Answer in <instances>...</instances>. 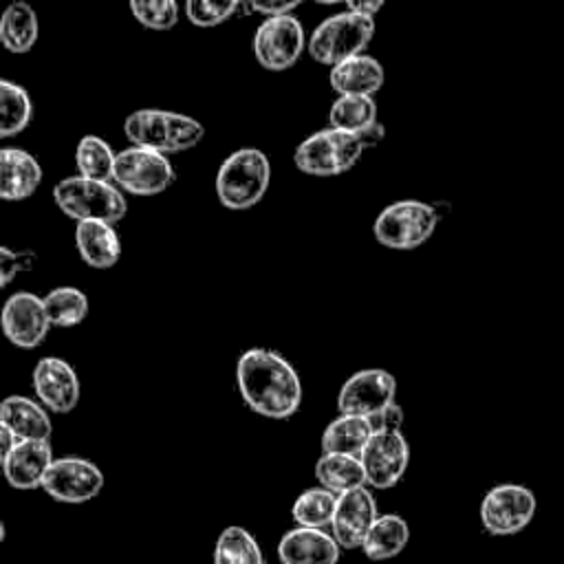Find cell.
<instances>
[{"label": "cell", "instance_id": "7402d4cb", "mask_svg": "<svg viewBox=\"0 0 564 564\" xmlns=\"http://www.w3.org/2000/svg\"><path fill=\"white\" fill-rule=\"evenodd\" d=\"M79 258L93 269H110L121 258V240L115 225L104 220H84L75 227Z\"/></svg>", "mask_w": 564, "mask_h": 564}, {"label": "cell", "instance_id": "603a6c76", "mask_svg": "<svg viewBox=\"0 0 564 564\" xmlns=\"http://www.w3.org/2000/svg\"><path fill=\"white\" fill-rule=\"evenodd\" d=\"M372 434L375 432L366 416L339 414L322 434V454H346L359 458Z\"/></svg>", "mask_w": 564, "mask_h": 564}, {"label": "cell", "instance_id": "7a4b0ae2", "mask_svg": "<svg viewBox=\"0 0 564 564\" xmlns=\"http://www.w3.org/2000/svg\"><path fill=\"white\" fill-rule=\"evenodd\" d=\"M123 134L137 148L154 150L167 156L198 145L205 137V128L198 119L183 112L141 108L126 117Z\"/></svg>", "mask_w": 564, "mask_h": 564}, {"label": "cell", "instance_id": "e575fe53", "mask_svg": "<svg viewBox=\"0 0 564 564\" xmlns=\"http://www.w3.org/2000/svg\"><path fill=\"white\" fill-rule=\"evenodd\" d=\"M35 264L33 251H13L9 247H0V284L7 286L11 280Z\"/></svg>", "mask_w": 564, "mask_h": 564}, {"label": "cell", "instance_id": "836d02e7", "mask_svg": "<svg viewBox=\"0 0 564 564\" xmlns=\"http://www.w3.org/2000/svg\"><path fill=\"white\" fill-rule=\"evenodd\" d=\"M238 11H242V2L227 0V2H209V0H189L185 4V15L192 24L209 29L231 20Z\"/></svg>", "mask_w": 564, "mask_h": 564}, {"label": "cell", "instance_id": "83f0119b", "mask_svg": "<svg viewBox=\"0 0 564 564\" xmlns=\"http://www.w3.org/2000/svg\"><path fill=\"white\" fill-rule=\"evenodd\" d=\"M115 161H117V152L101 137L86 134L79 139L75 150V165L79 176L112 183Z\"/></svg>", "mask_w": 564, "mask_h": 564}, {"label": "cell", "instance_id": "1f68e13d", "mask_svg": "<svg viewBox=\"0 0 564 564\" xmlns=\"http://www.w3.org/2000/svg\"><path fill=\"white\" fill-rule=\"evenodd\" d=\"M214 564H264V557L247 529L227 527L216 540Z\"/></svg>", "mask_w": 564, "mask_h": 564}, {"label": "cell", "instance_id": "f35d334b", "mask_svg": "<svg viewBox=\"0 0 564 564\" xmlns=\"http://www.w3.org/2000/svg\"><path fill=\"white\" fill-rule=\"evenodd\" d=\"M20 445V438L4 425H0V456H9Z\"/></svg>", "mask_w": 564, "mask_h": 564}, {"label": "cell", "instance_id": "d6a6232c", "mask_svg": "<svg viewBox=\"0 0 564 564\" xmlns=\"http://www.w3.org/2000/svg\"><path fill=\"white\" fill-rule=\"evenodd\" d=\"M130 11L139 24L152 31H167L178 22V4L174 0H132Z\"/></svg>", "mask_w": 564, "mask_h": 564}, {"label": "cell", "instance_id": "f1b7e54d", "mask_svg": "<svg viewBox=\"0 0 564 564\" xmlns=\"http://www.w3.org/2000/svg\"><path fill=\"white\" fill-rule=\"evenodd\" d=\"M337 498L339 496H335L333 491H328L324 487H311L295 498V502L291 507V516L297 522V527L326 529L333 524Z\"/></svg>", "mask_w": 564, "mask_h": 564}, {"label": "cell", "instance_id": "ba28073f", "mask_svg": "<svg viewBox=\"0 0 564 564\" xmlns=\"http://www.w3.org/2000/svg\"><path fill=\"white\" fill-rule=\"evenodd\" d=\"M176 178L170 159L161 152L130 145L117 152L112 183L132 196L163 194Z\"/></svg>", "mask_w": 564, "mask_h": 564}, {"label": "cell", "instance_id": "44dd1931", "mask_svg": "<svg viewBox=\"0 0 564 564\" xmlns=\"http://www.w3.org/2000/svg\"><path fill=\"white\" fill-rule=\"evenodd\" d=\"M383 66L372 55H355L339 62L328 73V84L337 95L372 97L383 86Z\"/></svg>", "mask_w": 564, "mask_h": 564}, {"label": "cell", "instance_id": "6da1fadb", "mask_svg": "<svg viewBox=\"0 0 564 564\" xmlns=\"http://www.w3.org/2000/svg\"><path fill=\"white\" fill-rule=\"evenodd\" d=\"M238 392L249 410L267 419H289L302 405L297 370L271 348H249L236 364Z\"/></svg>", "mask_w": 564, "mask_h": 564}, {"label": "cell", "instance_id": "d6986e66", "mask_svg": "<svg viewBox=\"0 0 564 564\" xmlns=\"http://www.w3.org/2000/svg\"><path fill=\"white\" fill-rule=\"evenodd\" d=\"M0 425L9 427L20 441H51L53 436L48 410L24 394H11L2 401Z\"/></svg>", "mask_w": 564, "mask_h": 564}, {"label": "cell", "instance_id": "d4e9b609", "mask_svg": "<svg viewBox=\"0 0 564 564\" xmlns=\"http://www.w3.org/2000/svg\"><path fill=\"white\" fill-rule=\"evenodd\" d=\"M315 478L319 487L344 496L359 487H366V471L357 456L346 454H322L315 463Z\"/></svg>", "mask_w": 564, "mask_h": 564}, {"label": "cell", "instance_id": "ffe728a7", "mask_svg": "<svg viewBox=\"0 0 564 564\" xmlns=\"http://www.w3.org/2000/svg\"><path fill=\"white\" fill-rule=\"evenodd\" d=\"M42 183L40 161L22 148L0 150V196L4 200H24Z\"/></svg>", "mask_w": 564, "mask_h": 564}, {"label": "cell", "instance_id": "ab89813d", "mask_svg": "<svg viewBox=\"0 0 564 564\" xmlns=\"http://www.w3.org/2000/svg\"><path fill=\"white\" fill-rule=\"evenodd\" d=\"M359 137H361V141H364L366 148H372V145H377V143L381 141V137H383V126L377 121L372 128L359 132Z\"/></svg>", "mask_w": 564, "mask_h": 564}, {"label": "cell", "instance_id": "60d3db41", "mask_svg": "<svg viewBox=\"0 0 564 564\" xmlns=\"http://www.w3.org/2000/svg\"><path fill=\"white\" fill-rule=\"evenodd\" d=\"M0 540H4V524L0 522Z\"/></svg>", "mask_w": 564, "mask_h": 564}, {"label": "cell", "instance_id": "4dcf8cb0", "mask_svg": "<svg viewBox=\"0 0 564 564\" xmlns=\"http://www.w3.org/2000/svg\"><path fill=\"white\" fill-rule=\"evenodd\" d=\"M33 117V104L20 84L9 79L0 82V137L9 139L22 132Z\"/></svg>", "mask_w": 564, "mask_h": 564}, {"label": "cell", "instance_id": "7c38bea8", "mask_svg": "<svg viewBox=\"0 0 564 564\" xmlns=\"http://www.w3.org/2000/svg\"><path fill=\"white\" fill-rule=\"evenodd\" d=\"M104 487L101 469L82 456H62L55 458L42 489L57 502L82 505L93 500Z\"/></svg>", "mask_w": 564, "mask_h": 564}, {"label": "cell", "instance_id": "8992f818", "mask_svg": "<svg viewBox=\"0 0 564 564\" xmlns=\"http://www.w3.org/2000/svg\"><path fill=\"white\" fill-rule=\"evenodd\" d=\"M359 134L324 128L306 137L293 152V163L308 176H337L348 172L364 154Z\"/></svg>", "mask_w": 564, "mask_h": 564}, {"label": "cell", "instance_id": "277c9868", "mask_svg": "<svg viewBox=\"0 0 564 564\" xmlns=\"http://www.w3.org/2000/svg\"><path fill=\"white\" fill-rule=\"evenodd\" d=\"M53 200L59 212L77 223L104 220L117 225L128 209L123 192L108 181L66 176L55 183Z\"/></svg>", "mask_w": 564, "mask_h": 564}, {"label": "cell", "instance_id": "cb8c5ba5", "mask_svg": "<svg viewBox=\"0 0 564 564\" xmlns=\"http://www.w3.org/2000/svg\"><path fill=\"white\" fill-rule=\"evenodd\" d=\"M40 35V22L35 9L24 2H11L0 18V42L9 53H26L33 48Z\"/></svg>", "mask_w": 564, "mask_h": 564}, {"label": "cell", "instance_id": "5b68a950", "mask_svg": "<svg viewBox=\"0 0 564 564\" xmlns=\"http://www.w3.org/2000/svg\"><path fill=\"white\" fill-rule=\"evenodd\" d=\"M375 35V20L341 11L322 20L311 37L308 53L324 66H337L344 59L361 55Z\"/></svg>", "mask_w": 564, "mask_h": 564}, {"label": "cell", "instance_id": "4fadbf2b", "mask_svg": "<svg viewBox=\"0 0 564 564\" xmlns=\"http://www.w3.org/2000/svg\"><path fill=\"white\" fill-rule=\"evenodd\" d=\"M366 482L375 489L394 487L410 463V445L403 432H377L359 456Z\"/></svg>", "mask_w": 564, "mask_h": 564}, {"label": "cell", "instance_id": "d590c367", "mask_svg": "<svg viewBox=\"0 0 564 564\" xmlns=\"http://www.w3.org/2000/svg\"><path fill=\"white\" fill-rule=\"evenodd\" d=\"M368 421H370V427L375 434L377 432H401L405 414H403V408L394 401L388 408H383L381 412L368 416Z\"/></svg>", "mask_w": 564, "mask_h": 564}, {"label": "cell", "instance_id": "5bb4252c", "mask_svg": "<svg viewBox=\"0 0 564 564\" xmlns=\"http://www.w3.org/2000/svg\"><path fill=\"white\" fill-rule=\"evenodd\" d=\"M51 322L44 300L29 291L9 295L2 306V333L18 348H37L48 335Z\"/></svg>", "mask_w": 564, "mask_h": 564}, {"label": "cell", "instance_id": "3957f363", "mask_svg": "<svg viewBox=\"0 0 564 564\" xmlns=\"http://www.w3.org/2000/svg\"><path fill=\"white\" fill-rule=\"evenodd\" d=\"M269 183V156L258 148H240L220 163L216 174V194L223 207L242 212L262 200Z\"/></svg>", "mask_w": 564, "mask_h": 564}, {"label": "cell", "instance_id": "4316f807", "mask_svg": "<svg viewBox=\"0 0 564 564\" xmlns=\"http://www.w3.org/2000/svg\"><path fill=\"white\" fill-rule=\"evenodd\" d=\"M330 128L359 134L377 123V101L375 97L339 95L328 110Z\"/></svg>", "mask_w": 564, "mask_h": 564}, {"label": "cell", "instance_id": "52a82bcc", "mask_svg": "<svg viewBox=\"0 0 564 564\" xmlns=\"http://www.w3.org/2000/svg\"><path fill=\"white\" fill-rule=\"evenodd\" d=\"M436 223L438 212L434 205L405 198L383 207L375 220L372 231L379 245L394 251H412L430 240Z\"/></svg>", "mask_w": 564, "mask_h": 564}, {"label": "cell", "instance_id": "484cf974", "mask_svg": "<svg viewBox=\"0 0 564 564\" xmlns=\"http://www.w3.org/2000/svg\"><path fill=\"white\" fill-rule=\"evenodd\" d=\"M410 540V527L399 513H383L370 527L364 540V553L368 560L381 562L399 555Z\"/></svg>", "mask_w": 564, "mask_h": 564}, {"label": "cell", "instance_id": "ac0fdd59", "mask_svg": "<svg viewBox=\"0 0 564 564\" xmlns=\"http://www.w3.org/2000/svg\"><path fill=\"white\" fill-rule=\"evenodd\" d=\"M278 560L282 564H337L339 544L324 529L297 527L278 542Z\"/></svg>", "mask_w": 564, "mask_h": 564}, {"label": "cell", "instance_id": "30bf717a", "mask_svg": "<svg viewBox=\"0 0 564 564\" xmlns=\"http://www.w3.org/2000/svg\"><path fill=\"white\" fill-rule=\"evenodd\" d=\"M304 46H308L304 26L293 13L264 18L253 35V55L258 64L273 73L291 68L300 59Z\"/></svg>", "mask_w": 564, "mask_h": 564}, {"label": "cell", "instance_id": "9a60e30c", "mask_svg": "<svg viewBox=\"0 0 564 564\" xmlns=\"http://www.w3.org/2000/svg\"><path fill=\"white\" fill-rule=\"evenodd\" d=\"M31 386L35 399L53 414H66L79 403V377L59 357H42L31 372Z\"/></svg>", "mask_w": 564, "mask_h": 564}, {"label": "cell", "instance_id": "9c48e42d", "mask_svg": "<svg viewBox=\"0 0 564 564\" xmlns=\"http://www.w3.org/2000/svg\"><path fill=\"white\" fill-rule=\"evenodd\" d=\"M538 511L535 494L518 482L491 487L480 500V522L491 535H513L522 531Z\"/></svg>", "mask_w": 564, "mask_h": 564}, {"label": "cell", "instance_id": "e0dca14e", "mask_svg": "<svg viewBox=\"0 0 564 564\" xmlns=\"http://www.w3.org/2000/svg\"><path fill=\"white\" fill-rule=\"evenodd\" d=\"M53 460L51 441H20V445L2 458L4 478L13 489H37Z\"/></svg>", "mask_w": 564, "mask_h": 564}, {"label": "cell", "instance_id": "8fae6325", "mask_svg": "<svg viewBox=\"0 0 564 564\" xmlns=\"http://www.w3.org/2000/svg\"><path fill=\"white\" fill-rule=\"evenodd\" d=\"M397 379L383 368H364L350 375L337 394L339 414L372 416L394 403Z\"/></svg>", "mask_w": 564, "mask_h": 564}, {"label": "cell", "instance_id": "f546056e", "mask_svg": "<svg viewBox=\"0 0 564 564\" xmlns=\"http://www.w3.org/2000/svg\"><path fill=\"white\" fill-rule=\"evenodd\" d=\"M42 300L51 326L70 328L82 324L88 315V297L77 286H55Z\"/></svg>", "mask_w": 564, "mask_h": 564}, {"label": "cell", "instance_id": "2e32d148", "mask_svg": "<svg viewBox=\"0 0 564 564\" xmlns=\"http://www.w3.org/2000/svg\"><path fill=\"white\" fill-rule=\"evenodd\" d=\"M377 518V502L368 487H359L355 491L339 496L335 518L330 524L335 542L344 549H361Z\"/></svg>", "mask_w": 564, "mask_h": 564}, {"label": "cell", "instance_id": "74e56055", "mask_svg": "<svg viewBox=\"0 0 564 564\" xmlns=\"http://www.w3.org/2000/svg\"><path fill=\"white\" fill-rule=\"evenodd\" d=\"M383 2L379 0H357V2H346V11L350 13H357V15H364V18H372L377 15V11H381Z\"/></svg>", "mask_w": 564, "mask_h": 564}, {"label": "cell", "instance_id": "8d00e7d4", "mask_svg": "<svg viewBox=\"0 0 564 564\" xmlns=\"http://www.w3.org/2000/svg\"><path fill=\"white\" fill-rule=\"evenodd\" d=\"M300 7V2H242V11L247 13H260L264 18H278V15H291L295 9Z\"/></svg>", "mask_w": 564, "mask_h": 564}]
</instances>
